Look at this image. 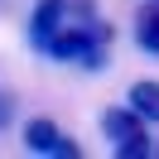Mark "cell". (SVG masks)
<instances>
[{
    "instance_id": "3",
    "label": "cell",
    "mask_w": 159,
    "mask_h": 159,
    "mask_svg": "<svg viewBox=\"0 0 159 159\" xmlns=\"http://www.w3.org/2000/svg\"><path fill=\"white\" fill-rule=\"evenodd\" d=\"M24 145H29V154H53V159H77V154H82L77 140H68L48 116L24 120Z\"/></svg>"
},
{
    "instance_id": "1",
    "label": "cell",
    "mask_w": 159,
    "mask_h": 159,
    "mask_svg": "<svg viewBox=\"0 0 159 159\" xmlns=\"http://www.w3.org/2000/svg\"><path fill=\"white\" fill-rule=\"evenodd\" d=\"M29 43L53 63H77L101 72L111 48V24L97 15V0H39L29 15Z\"/></svg>"
},
{
    "instance_id": "7",
    "label": "cell",
    "mask_w": 159,
    "mask_h": 159,
    "mask_svg": "<svg viewBox=\"0 0 159 159\" xmlns=\"http://www.w3.org/2000/svg\"><path fill=\"white\" fill-rule=\"evenodd\" d=\"M154 154H159V145H154Z\"/></svg>"
},
{
    "instance_id": "4",
    "label": "cell",
    "mask_w": 159,
    "mask_h": 159,
    "mask_svg": "<svg viewBox=\"0 0 159 159\" xmlns=\"http://www.w3.org/2000/svg\"><path fill=\"white\" fill-rule=\"evenodd\" d=\"M125 101L140 111L145 120H159V82H149V77H140V82H130V92H125Z\"/></svg>"
},
{
    "instance_id": "6",
    "label": "cell",
    "mask_w": 159,
    "mask_h": 159,
    "mask_svg": "<svg viewBox=\"0 0 159 159\" xmlns=\"http://www.w3.org/2000/svg\"><path fill=\"white\" fill-rule=\"evenodd\" d=\"M10 116H15V101L0 92V125H10Z\"/></svg>"
},
{
    "instance_id": "2",
    "label": "cell",
    "mask_w": 159,
    "mask_h": 159,
    "mask_svg": "<svg viewBox=\"0 0 159 159\" xmlns=\"http://www.w3.org/2000/svg\"><path fill=\"white\" fill-rule=\"evenodd\" d=\"M101 135L111 140V149H116L120 159H149L154 154V145H149V130H145V116H140L135 106H111L106 116H101Z\"/></svg>"
},
{
    "instance_id": "5",
    "label": "cell",
    "mask_w": 159,
    "mask_h": 159,
    "mask_svg": "<svg viewBox=\"0 0 159 159\" xmlns=\"http://www.w3.org/2000/svg\"><path fill=\"white\" fill-rule=\"evenodd\" d=\"M135 39H140V48L159 53V0H154V5H145V10L135 15Z\"/></svg>"
}]
</instances>
